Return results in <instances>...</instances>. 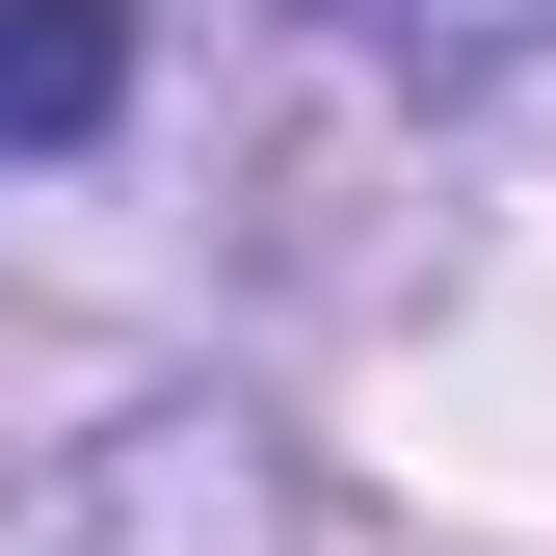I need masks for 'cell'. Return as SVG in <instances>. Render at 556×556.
Wrapping results in <instances>:
<instances>
[{
  "label": "cell",
  "mask_w": 556,
  "mask_h": 556,
  "mask_svg": "<svg viewBox=\"0 0 556 556\" xmlns=\"http://www.w3.org/2000/svg\"><path fill=\"white\" fill-rule=\"evenodd\" d=\"M0 556H292V451L239 397H132V425H80L0 504Z\"/></svg>",
  "instance_id": "obj_1"
},
{
  "label": "cell",
  "mask_w": 556,
  "mask_h": 556,
  "mask_svg": "<svg viewBox=\"0 0 556 556\" xmlns=\"http://www.w3.org/2000/svg\"><path fill=\"white\" fill-rule=\"evenodd\" d=\"M132 106V0H0V160H80Z\"/></svg>",
  "instance_id": "obj_2"
}]
</instances>
